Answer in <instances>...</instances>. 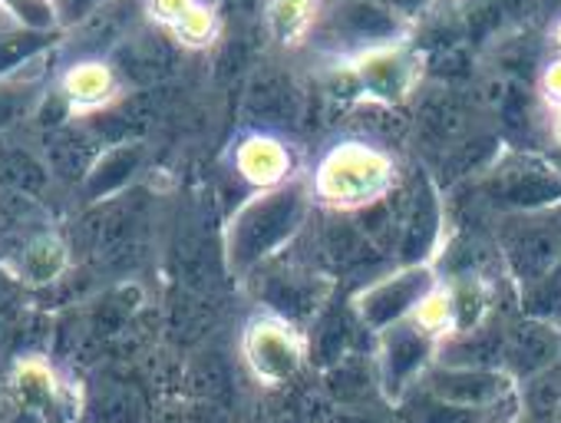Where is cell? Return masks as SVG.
I'll use <instances>...</instances> for the list:
<instances>
[{
    "mask_svg": "<svg viewBox=\"0 0 561 423\" xmlns=\"http://www.w3.org/2000/svg\"><path fill=\"white\" fill-rule=\"evenodd\" d=\"M241 354L254 380H261L264 387H277L298 377L308 361V341L291 324V318L267 311L244 324Z\"/></svg>",
    "mask_w": 561,
    "mask_h": 423,
    "instance_id": "obj_4",
    "label": "cell"
},
{
    "mask_svg": "<svg viewBox=\"0 0 561 423\" xmlns=\"http://www.w3.org/2000/svg\"><path fill=\"white\" fill-rule=\"evenodd\" d=\"M57 96L77 116L110 110L123 96V73L106 57L83 54L57 73Z\"/></svg>",
    "mask_w": 561,
    "mask_h": 423,
    "instance_id": "obj_11",
    "label": "cell"
},
{
    "mask_svg": "<svg viewBox=\"0 0 561 423\" xmlns=\"http://www.w3.org/2000/svg\"><path fill=\"white\" fill-rule=\"evenodd\" d=\"M324 423H403L387 400H360V403H337Z\"/></svg>",
    "mask_w": 561,
    "mask_h": 423,
    "instance_id": "obj_21",
    "label": "cell"
},
{
    "mask_svg": "<svg viewBox=\"0 0 561 423\" xmlns=\"http://www.w3.org/2000/svg\"><path fill=\"white\" fill-rule=\"evenodd\" d=\"M103 4V0H57V11H60V24L64 31L70 27H80L96 8Z\"/></svg>",
    "mask_w": 561,
    "mask_h": 423,
    "instance_id": "obj_22",
    "label": "cell"
},
{
    "mask_svg": "<svg viewBox=\"0 0 561 423\" xmlns=\"http://www.w3.org/2000/svg\"><path fill=\"white\" fill-rule=\"evenodd\" d=\"M314 198L308 179L254 192L225 226V265L231 275H251L277 252H285L308 226Z\"/></svg>",
    "mask_w": 561,
    "mask_h": 423,
    "instance_id": "obj_1",
    "label": "cell"
},
{
    "mask_svg": "<svg viewBox=\"0 0 561 423\" xmlns=\"http://www.w3.org/2000/svg\"><path fill=\"white\" fill-rule=\"evenodd\" d=\"M499 245L522 285L548 278L561 262V205L541 211H508L499 226Z\"/></svg>",
    "mask_w": 561,
    "mask_h": 423,
    "instance_id": "obj_3",
    "label": "cell"
},
{
    "mask_svg": "<svg viewBox=\"0 0 561 423\" xmlns=\"http://www.w3.org/2000/svg\"><path fill=\"white\" fill-rule=\"evenodd\" d=\"M142 152H146V146L139 139H119V142L100 149L93 156L90 169L83 172L87 198L100 202V198H110L113 192H119L123 185H129L142 165Z\"/></svg>",
    "mask_w": 561,
    "mask_h": 423,
    "instance_id": "obj_15",
    "label": "cell"
},
{
    "mask_svg": "<svg viewBox=\"0 0 561 423\" xmlns=\"http://www.w3.org/2000/svg\"><path fill=\"white\" fill-rule=\"evenodd\" d=\"M436 397L476 407V410H515L522 407V387L512 374L502 367H449V364H430V370L416 380Z\"/></svg>",
    "mask_w": 561,
    "mask_h": 423,
    "instance_id": "obj_8",
    "label": "cell"
},
{
    "mask_svg": "<svg viewBox=\"0 0 561 423\" xmlns=\"http://www.w3.org/2000/svg\"><path fill=\"white\" fill-rule=\"evenodd\" d=\"M54 4H57V0H54Z\"/></svg>",
    "mask_w": 561,
    "mask_h": 423,
    "instance_id": "obj_26",
    "label": "cell"
},
{
    "mask_svg": "<svg viewBox=\"0 0 561 423\" xmlns=\"http://www.w3.org/2000/svg\"><path fill=\"white\" fill-rule=\"evenodd\" d=\"M11 387L18 403L34 413L37 423H73L80 413V397L44 357H24L14 367Z\"/></svg>",
    "mask_w": 561,
    "mask_h": 423,
    "instance_id": "obj_10",
    "label": "cell"
},
{
    "mask_svg": "<svg viewBox=\"0 0 561 423\" xmlns=\"http://www.w3.org/2000/svg\"><path fill=\"white\" fill-rule=\"evenodd\" d=\"M347 67H351L354 80L380 100H400L413 87V77H416L413 57L390 44L354 50Z\"/></svg>",
    "mask_w": 561,
    "mask_h": 423,
    "instance_id": "obj_13",
    "label": "cell"
},
{
    "mask_svg": "<svg viewBox=\"0 0 561 423\" xmlns=\"http://www.w3.org/2000/svg\"><path fill=\"white\" fill-rule=\"evenodd\" d=\"M70 265V249L57 232H41L27 239L14 255V275L27 285H47Z\"/></svg>",
    "mask_w": 561,
    "mask_h": 423,
    "instance_id": "obj_18",
    "label": "cell"
},
{
    "mask_svg": "<svg viewBox=\"0 0 561 423\" xmlns=\"http://www.w3.org/2000/svg\"><path fill=\"white\" fill-rule=\"evenodd\" d=\"M485 195L505 211H541L561 205V169L541 156H508L482 179Z\"/></svg>",
    "mask_w": 561,
    "mask_h": 423,
    "instance_id": "obj_6",
    "label": "cell"
},
{
    "mask_svg": "<svg viewBox=\"0 0 561 423\" xmlns=\"http://www.w3.org/2000/svg\"><path fill=\"white\" fill-rule=\"evenodd\" d=\"M541 87H545V96H548L551 103H561V57L548 64Z\"/></svg>",
    "mask_w": 561,
    "mask_h": 423,
    "instance_id": "obj_24",
    "label": "cell"
},
{
    "mask_svg": "<svg viewBox=\"0 0 561 423\" xmlns=\"http://www.w3.org/2000/svg\"><path fill=\"white\" fill-rule=\"evenodd\" d=\"M231 165L254 192L298 179V152L274 133H244L231 149Z\"/></svg>",
    "mask_w": 561,
    "mask_h": 423,
    "instance_id": "obj_12",
    "label": "cell"
},
{
    "mask_svg": "<svg viewBox=\"0 0 561 423\" xmlns=\"http://www.w3.org/2000/svg\"><path fill=\"white\" fill-rule=\"evenodd\" d=\"M318 14V0H271L267 4V27L280 44L301 41Z\"/></svg>",
    "mask_w": 561,
    "mask_h": 423,
    "instance_id": "obj_19",
    "label": "cell"
},
{
    "mask_svg": "<svg viewBox=\"0 0 561 423\" xmlns=\"http://www.w3.org/2000/svg\"><path fill=\"white\" fill-rule=\"evenodd\" d=\"M439 272L430 262H407L397 272H390L387 278L367 285L357 298H354V318L370 331L380 334L400 321H407L420 301L436 288Z\"/></svg>",
    "mask_w": 561,
    "mask_h": 423,
    "instance_id": "obj_5",
    "label": "cell"
},
{
    "mask_svg": "<svg viewBox=\"0 0 561 423\" xmlns=\"http://www.w3.org/2000/svg\"><path fill=\"white\" fill-rule=\"evenodd\" d=\"M436 338L413 318L377 334V384L387 403H397L436 361Z\"/></svg>",
    "mask_w": 561,
    "mask_h": 423,
    "instance_id": "obj_7",
    "label": "cell"
},
{
    "mask_svg": "<svg viewBox=\"0 0 561 423\" xmlns=\"http://www.w3.org/2000/svg\"><path fill=\"white\" fill-rule=\"evenodd\" d=\"M0 11H4L11 21L34 27V31H64L60 24V11L54 0H0ZM67 34V31H64Z\"/></svg>",
    "mask_w": 561,
    "mask_h": 423,
    "instance_id": "obj_20",
    "label": "cell"
},
{
    "mask_svg": "<svg viewBox=\"0 0 561 423\" xmlns=\"http://www.w3.org/2000/svg\"><path fill=\"white\" fill-rule=\"evenodd\" d=\"M142 8L146 18L185 50H202L218 34V14L208 0H142Z\"/></svg>",
    "mask_w": 561,
    "mask_h": 423,
    "instance_id": "obj_14",
    "label": "cell"
},
{
    "mask_svg": "<svg viewBox=\"0 0 561 423\" xmlns=\"http://www.w3.org/2000/svg\"><path fill=\"white\" fill-rule=\"evenodd\" d=\"M393 410L403 423H485L495 413H502V410H476V407L449 403V400L436 397L433 390H426L423 384H413L393 403Z\"/></svg>",
    "mask_w": 561,
    "mask_h": 423,
    "instance_id": "obj_17",
    "label": "cell"
},
{
    "mask_svg": "<svg viewBox=\"0 0 561 423\" xmlns=\"http://www.w3.org/2000/svg\"><path fill=\"white\" fill-rule=\"evenodd\" d=\"M485 423H525L522 420V407H515V410H502V413H495L492 420H485Z\"/></svg>",
    "mask_w": 561,
    "mask_h": 423,
    "instance_id": "obj_25",
    "label": "cell"
},
{
    "mask_svg": "<svg viewBox=\"0 0 561 423\" xmlns=\"http://www.w3.org/2000/svg\"><path fill=\"white\" fill-rule=\"evenodd\" d=\"M561 361V324L545 315H518L505 324L502 370L522 384L554 370Z\"/></svg>",
    "mask_w": 561,
    "mask_h": 423,
    "instance_id": "obj_9",
    "label": "cell"
},
{
    "mask_svg": "<svg viewBox=\"0 0 561 423\" xmlns=\"http://www.w3.org/2000/svg\"><path fill=\"white\" fill-rule=\"evenodd\" d=\"M64 37H67L64 31H54V34L34 31V27L11 21L4 11H0V83L14 80V73H21L27 64L57 50Z\"/></svg>",
    "mask_w": 561,
    "mask_h": 423,
    "instance_id": "obj_16",
    "label": "cell"
},
{
    "mask_svg": "<svg viewBox=\"0 0 561 423\" xmlns=\"http://www.w3.org/2000/svg\"><path fill=\"white\" fill-rule=\"evenodd\" d=\"M377 4L383 11H390L397 21H410V18H420L433 4V0H377Z\"/></svg>",
    "mask_w": 561,
    "mask_h": 423,
    "instance_id": "obj_23",
    "label": "cell"
},
{
    "mask_svg": "<svg viewBox=\"0 0 561 423\" xmlns=\"http://www.w3.org/2000/svg\"><path fill=\"white\" fill-rule=\"evenodd\" d=\"M397 182V165L387 149L367 139L331 142L308 179L311 198L334 211H357L380 202Z\"/></svg>",
    "mask_w": 561,
    "mask_h": 423,
    "instance_id": "obj_2",
    "label": "cell"
}]
</instances>
